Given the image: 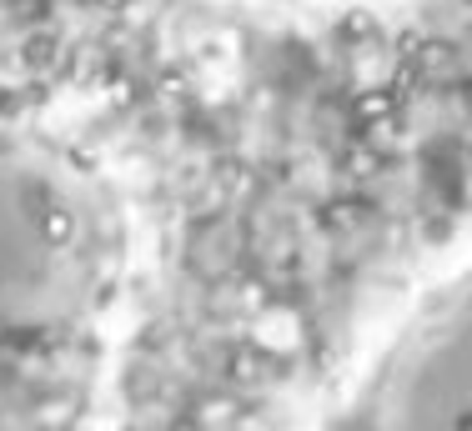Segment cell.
<instances>
[{
  "mask_svg": "<svg viewBox=\"0 0 472 431\" xmlns=\"http://www.w3.org/2000/svg\"><path fill=\"white\" fill-rule=\"evenodd\" d=\"M316 431H472V271L382 341Z\"/></svg>",
  "mask_w": 472,
  "mask_h": 431,
  "instance_id": "obj_1",
  "label": "cell"
}]
</instances>
